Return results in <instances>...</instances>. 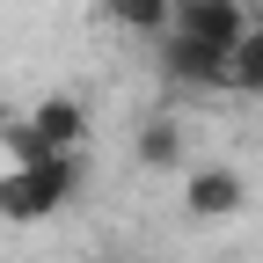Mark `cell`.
<instances>
[{"label": "cell", "instance_id": "1", "mask_svg": "<svg viewBox=\"0 0 263 263\" xmlns=\"http://www.w3.org/2000/svg\"><path fill=\"white\" fill-rule=\"evenodd\" d=\"M81 197V161L44 154L29 168H0V219H51Z\"/></svg>", "mask_w": 263, "mask_h": 263}, {"label": "cell", "instance_id": "2", "mask_svg": "<svg viewBox=\"0 0 263 263\" xmlns=\"http://www.w3.org/2000/svg\"><path fill=\"white\" fill-rule=\"evenodd\" d=\"M168 29H176V37H190V44L234 51V44H241V29H249V0H176Z\"/></svg>", "mask_w": 263, "mask_h": 263}, {"label": "cell", "instance_id": "3", "mask_svg": "<svg viewBox=\"0 0 263 263\" xmlns=\"http://www.w3.org/2000/svg\"><path fill=\"white\" fill-rule=\"evenodd\" d=\"M249 190L227 161H205V168H183V212L190 219H241Z\"/></svg>", "mask_w": 263, "mask_h": 263}, {"label": "cell", "instance_id": "4", "mask_svg": "<svg viewBox=\"0 0 263 263\" xmlns=\"http://www.w3.org/2000/svg\"><path fill=\"white\" fill-rule=\"evenodd\" d=\"M22 124L37 132L44 154H81V139H88V103H81V95H44Z\"/></svg>", "mask_w": 263, "mask_h": 263}, {"label": "cell", "instance_id": "5", "mask_svg": "<svg viewBox=\"0 0 263 263\" xmlns=\"http://www.w3.org/2000/svg\"><path fill=\"white\" fill-rule=\"evenodd\" d=\"M161 44V73H168L176 88H227V51H212V44H190V37H154Z\"/></svg>", "mask_w": 263, "mask_h": 263}, {"label": "cell", "instance_id": "6", "mask_svg": "<svg viewBox=\"0 0 263 263\" xmlns=\"http://www.w3.org/2000/svg\"><path fill=\"white\" fill-rule=\"evenodd\" d=\"M227 88H241V95H263V8H249V29H241V44L227 51Z\"/></svg>", "mask_w": 263, "mask_h": 263}, {"label": "cell", "instance_id": "7", "mask_svg": "<svg viewBox=\"0 0 263 263\" xmlns=\"http://www.w3.org/2000/svg\"><path fill=\"white\" fill-rule=\"evenodd\" d=\"M139 168L183 176V124H176V117H146V124H139Z\"/></svg>", "mask_w": 263, "mask_h": 263}, {"label": "cell", "instance_id": "8", "mask_svg": "<svg viewBox=\"0 0 263 263\" xmlns=\"http://www.w3.org/2000/svg\"><path fill=\"white\" fill-rule=\"evenodd\" d=\"M103 15L124 29V37H168L176 0H103Z\"/></svg>", "mask_w": 263, "mask_h": 263}, {"label": "cell", "instance_id": "9", "mask_svg": "<svg viewBox=\"0 0 263 263\" xmlns=\"http://www.w3.org/2000/svg\"><path fill=\"white\" fill-rule=\"evenodd\" d=\"M249 8H263V0H249Z\"/></svg>", "mask_w": 263, "mask_h": 263}]
</instances>
